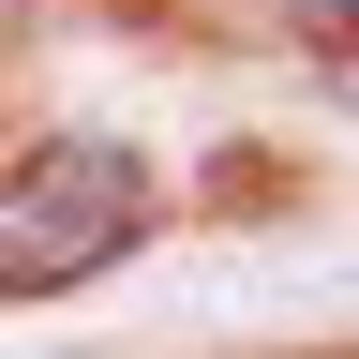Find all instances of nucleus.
<instances>
[{
	"label": "nucleus",
	"instance_id": "nucleus-1",
	"mask_svg": "<svg viewBox=\"0 0 359 359\" xmlns=\"http://www.w3.org/2000/svg\"><path fill=\"white\" fill-rule=\"evenodd\" d=\"M150 240V165L120 135H45L30 165H0V299L30 285H90Z\"/></svg>",
	"mask_w": 359,
	"mask_h": 359
},
{
	"label": "nucleus",
	"instance_id": "nucleus-2",
	"mask_svg": "<svg viewBox=\"0 0 359 359\" xmlns=\"http://www.w3.org/2000/svg\"><path fill=\"white\" fill-rule=\"evenodd\" d=\"M285 15H299L314 45H359V0H285Z\"/></svg>",
	"mask_w": 359,
	"mask_h": 359
}]
</instances>
